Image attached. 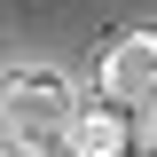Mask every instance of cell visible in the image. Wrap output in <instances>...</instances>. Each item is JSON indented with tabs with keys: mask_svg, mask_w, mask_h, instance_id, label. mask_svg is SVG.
<instances>
[{
	"mask_svg": "<svg viewBox=\"0 0 157 157\" xmlns=\"http://www.w3.org/2000/svg\"><path fill=\"white\" fill-rule=\"evenodd\" d=\"M78 86L55 71V63H8V86H0V110H8V126H24V134H71L78 118Z\"/></svg>",
	"mask_w": 157,
	"mask_h": 157,
	"instance_id": "6da1fadb",
	"label": "cell"
},
{
	"mask_svg": "<svg viewBox=\"0 0 157 157\" xmlns=\"http://www.w3.org/2000/svg\"><path fill=\"white\" fill-rule=\"evenodd\" d=\"M94 94L126 102V110H149V102H157V32H149V24H141V32H118L110 47H102Z\"/></svg>",
	"mask_w": 157,
	"mask_h": 157,
	"instance_id": "7a4b0ae2",
	"label": "cell"
},
{
	"mask_svg": "<svg viewBox=\"0 0 157 157\" xmlns=\"http://www.w3.org/2000/svg\"><path fill=\"white\" fill-rule=\"evenodd\" d=\"M63 157H141V110H126L110 94H86L71 134H63Z\"/></svg>",
	"mask_w": 157,
	"mask_h": 157,
	"instance_id": "3957f363",
	"label": "cell"
},
{
	"mask_svg": "<svg viewBox=\"0 0 157 157\" xmlns=\"http://www.w3.org/2000/svg\"><path fill=\"white\" fill-rule=\"evenodd\" d=\"M141 141H157V102H149V110H141Z\"/></svg>",
	"mask_w": 157,
	"mask_h": 157,
	"instance_id": "277c9868",
	"label": "cell"
},
{
	"mask_svg": "<svg viewBox=\"0 0 157 157\" xmlns=\"http://www.w3.org/2000/svg\"><path fill=\"white\" fill-rule=\"evenodd\" d=\"M141 157H157V141H141Z\"/></svg>",
	"mask_w": 157,
	"mask_h": 157,
	"instance_id": "5b68a950",
	"label": "cell"
}]
</instances>
